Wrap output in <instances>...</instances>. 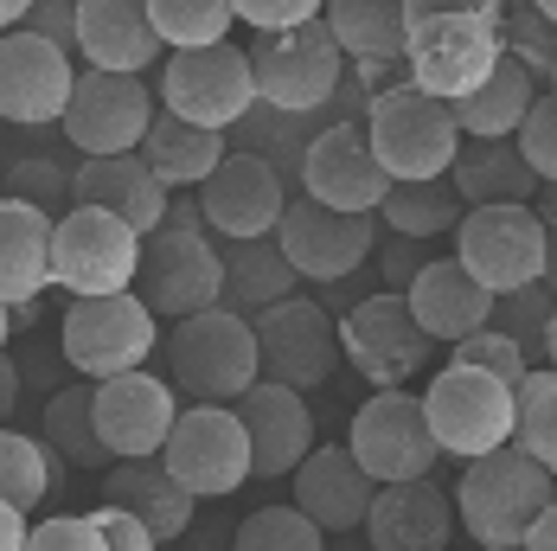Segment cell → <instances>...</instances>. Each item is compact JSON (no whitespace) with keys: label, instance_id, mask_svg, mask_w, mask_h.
Returning a JSON list of instances; mask_svg holds the SVG:
<instances>
[{"label":"cell","instance_id":"cell-1","mask_svg":"<svg viewBox=\"0 0 557 551\" xmlns=\"http://www.w3.org/2000/svg\"><path fill=\"white\" fill-rule=\"evenodd\" d=\"M552 500H557V475L545 462H532L519 442H506L494 455L461 462L455 519L481 551H525V532L545 519Z\"/></svg>","mask_w":557,"mask_h":551},{"label":"cell","instance_id":"cell-2","mask_svg":"<svg viewBox=\"0 0 557 551\" xmlns=\"http://www.w3.org/2000/svg\"><path fill=\"white\" fill-rule=\"evenodd\" d=\"M168 372L193 404H237L244 391L263 379L257 353V321L237 308H199L168 333Z\"/></svg>","mask_w":557,"mask_h":551},{"label":"cell","instance_id":"cell-3","mask_svg":"<svg viewBox=\"0 0 557 551\" xmlns=\"http://www.w3.org/2000/svg\"><path fill=\"white\" fill-rule=\"evenodd\" d=\"M366 135H372V155L385 161L391 180H448V167L468 142L455 122V103L417 90L410 77L366 103Z\"/></svg>","mask_w":557,"mask_h":551},{"label":"cell","instance_id":"cell-4","mask_svg":"<svg viewBox=\"0 0 557 551\" xmlns=\"http://www.w3.org/2000/svg\"><path fill=\"white\" fill-rule=\"evenodd\" d=\"M154 321H161V315H154L135 289H122V295H77V302L64 308V321H58L64 366H71L77 379H90V385L122 379V372H141L148 353H154V340H161Z\"/></svg>","mask_w":557,"mask_h":551},{"label":"cell","instance_id":"cell-5","mask_svg":"<svg viewBox=\"0 0 557 551\" xmlns=\"http://www.w3.org/2000/svg\"><path fill=\"white\" fill-rule=\"evenodd\" d=\"M250 71H257V103L282 115H314L346 90V52L327 33V20H301L288 33H257Z\"/></svg>","mask_w":557,"mask_h":551},{"label":"cell","instance_id":"cell-6","mask_svg":"<svg viewBox=\"0 0 557 551\" xmlns=\"http://www.w3.org/2000/svg\"><path fill=\"white\" fill-rule=\"evenodd\" d=\"M500 13H448V20H410V46H404V64H410V84L443 97V103H461L474 97L494 64L506 58L500 39Z\"/></svg>","mask_w":557,"mask_h":551},{"label":"cell","instance_id":"cell-7","mask_svg":"<svg viewBox=\"0 0 557 551\" xmlns=\"http://www.w3.org/2000/svg\"><path fill=\"white\" fill-rule=\"evenodd\" d=\"M423 411H430V430L443 442V455H461V462L506 449L519 430V391L494 372H481V366H461V359H448L430 379Z\"/></svg>","mask_w":557,"mask_h":551},{"label":"cell","instance_id":"cell-8","mask_svg":"<svg viewBox=\"0 0 557 551\" xmlns=\"http://www.w3.org/2000/svg\"><path fill=\"white\" fill-rule=\"evenodd\" d=\"M135 295L161 315V321H186L199 308L224 302V250L206 237V224H161L141 237V270H135Z\"/></svg>","mask_w":557,"mask_h":551},{"label":"cell","instance_id":"cell-9","mask_svg":"<svg viewBox=\"0 0 557 551\" xmlns=\"http://www.w3.org/2000/svg\"><path fill=\"white\" fill-rule=\"evenodd\" d=\"M552 257V224L539 219V206H468L455 224V264L481 276L494 295L545 282Z\"/></svg>","mask_w":557,"mask_h":551},{"label":"cell","instance_id":"cell-10","mask_svg":"<svg viewBox=\"0 0 557 551\" xmlns=\"http://www.w3.org/2000/svg\"><path fill=\"white\" fill-rule=\"evenodd\" d=\"M161 110L180 115V122H199V128L231 135L244 115L257 110V71H250V52H237L231 39H224V46L173 52L168 64H161Z\"/></svg>","mask_w":557,"mask_h":551},{"label":"cell","instance_id":"cell-11","mask_svg":"<svg viewBox=\"0 0 557 551\" xmlns=\"http://www.w3.org/2000/svg\"><path fill=\"white\" fill-rule=\"evenodd\" d=\"M154 115H161V97L148 90V77H135V71H84L58 128L71 135V148L84 161H103V155H141Z\"/></svg>","mask_w":557,"mask_h":551},{"label":"cell","instance_id":"cell-12","mask_svg":"<svg viewBox=\"0 0 557 551\" xmlns=\"http://www.w3.org/2000/svg\"><path fill=\"white\" fill-rule=\"evenodd\" d=\"M161 462L193 500H224L257 475L250 468V430H244L237 404H186Z\"/></svg>","mask_w":557,"mask_h":551},{"label":"cell","instance_id":"cell-13","mask_svg":"<svg viewBox=\"0 0 557 551\" xmlns=\"http://www.w3.org/2000/svg\"><path fill=\"white\" fill-rule=\"evenodd\" d=\"M141 270V231L103 206H71L52 231V282L77 295H122Z\"/></svg>","mask_w":557,"mask_h":551},{"label":"cell","instance_id":"cell-14","mask_svg":"<svg viewBox=\"0 0 557 551\" xmlns=\"http://www.w3.org/2000/svg\"><path fill=\"white\" fill-rule=\"evenodd\" d=\"M436 340L423 333V321L410 315V302L397 289H379L366 302H352V315L339 321V359L366 379L372 391H391L404 379H417L430 366Z\"/></svg>","mask_w":557,"mask_h":551},{"label":"cell","instance_id":"cell-15","mask_svg":"<svg viewBox=\"0 0 557 551\" xmlns=\"http://www.w3.org/2000/svg\"><path fill=\"white\" fill-rule=\"evenodd\" d=\"M346 449L359 455V468H366L379 488H385V481H423V475L436 468V455H443L423 397L404 391V385L372 391V397L352 411V437H346Z\"/></svg>","mask_w":557,"mask_h":551},{"label":"cell","instance_id":"cell-16","mask_svg":"<svg viewBox=\"0 0 557 551\" xmlns=\"http://www.w3.org/2000/svg\"><path fill=\"white\" fill-rule=\"evenodd\" d=\"M276 244H282V257L295 264L301 282L334 289V282H346L359 264H372V250H379V219H372V212H334V206H321V199L301 193V199H288V212H282Z\"/></svg>","mask_w":557,"mask_h":551},{"label":"cell","instance_id":"cell-17","mask_svg":"<svg viewBox=\"0 0 557 551\" xmlns=\"http://www.w3.org/2000/svg\"><path fill=\"white\" fill-rule=\"evenodd\" d=\"M257 353H263V379L314 391V385H327L339 366V321L314 295L295 289L288 302L257 315Z\"/></svg>","mask_w":557,"mask_h":551},{"label":"cell","instance_id":"cell-18","mask_svg":"<svg viewBox=\"0 0 557 551\" xmlns=\"http://www.w3.org/2000/svg\"><path fill=\"white\" fill-rule=\"evenodd\" d=\"M391 180L385 161L372 155V135H366V122H327L314 142H308V155H301V193L308 199H321V206H334V212H372L379 219V206L391 199Z\"/></svg>","mask_w":557,"mask_h":551},{"label":"cell","instance_id":"cell-19","mask_svg":"<svg viewBox=\"0 0 557 551\" xmlns=\"http://www.w3.org/2000/svg\"><path fill=\"white\" fill-rule=\"evenodd\" d=\"M77 64L64 46L39 39V33H0V122L13 128H46L64 122L71 110V90H77Z\"/></svg>","mask_w":557,"mask_h":551},{"label":"cell","instance_id":"cell-20","mask_svg":"<svg viewBox=\"0 0 557 551\" xmlns=\"http://www.w3.org/2000/svg\"><path fill=\"white\" fill-rule=\"evenodd\" d=\"M288 212V186L282 167L263 161L257 148H231L224 167L199 186V219L219 231L224 244H250V237H276Z\"/></svg>","mask_w":557,"mask_h":551},{"label":"cell","instance_id":"cell-21","mask_svg":"<svg viewBox=\"0 0 557 551\" xmlns=\"http://www.w3.org/2000/svg\"><path fill=\"white\" fill-rule=\"evenodd\" d=\"M97 437L115 462H148L161 455L180 424V397H173L168 379H154L148 366L141 372H122V379H103L97 385Z\"/></svg>","mask_w":557,"mask_h":551},{"label":"cell","instance_id":"cell-22","mask_svg":"<svg viewBox=\"0 0 557 551\" xmlns=\"http://www.w3.org/2000/svg\"><path fill=\"white\" fill-rule=\"evenodd\" d=\"M237 417H244V430H250V468H257L263 481L295 475V468L314 455V411H308V391L257 379V385L237 397Z\"/></svg>","mask_w":557,"mask_h":551},{"label":"cell","instance_id":"cell-23","mask_svg":"<svg viewBox=\"0 0 557 551\" xmlns=\"http://www.w3.org/2000/svg\"><path fill=\"white\" fill-rule=\"evenodd\" d=\"M379 500V481L359 468V455L346 442H314V455L295 468V506L321 526V532H352L366 526Z\"/></svg>","mask_w":557,"mask_h":551},{"label":"cell","instance_id":"cell-24","mask_svg":"<svg viewBox=\"0 0 557 551\" xmlns=\"http://www.w3.org/2000/svg\"><path fill=\"white\" fill-rule=\"evenodd\" d=\"M455 539V500L423 481H385L366 513V546L372 551H448Z\"/></svg>","mask_w":557,"mask_h":551},{"label":"cell","instance_id":"cell-25","mask_svg":"<svg viewBox=\"0 0 557 551\" xmlns=\"http://www.w3.org/2000/svg\"><path fill=\"white\" fill-rule=\"evenodd\" d=\"M404 302H410V315L423 321L430 340H448V346H461L468 333L494 328V289L481 282V276H468L455 257H436V264H423V276L404 289Z\"/></svg>","mask_w":557,"mask_h":551},{"label":"cell","instance_id":"cell-26","mask_svg":"<svg viewBox=\"0 0 557 551\" xmlns=\"http://www.w3.org/2000/svg\"><path fill=\"white\" fill-rule=\"evenodd\" d=\"M71 199L77 206H103L115 212L122 224H135L141 237L148 231H161L173 212V193L154 180V167L141 161V155H103V161H84L71 173Z\"/></svg>","mask_w":557,"mask_h":551},{"label":"cell","instance_id":"cell-27","mask_svg":"<svg viewBox=\"0 0 557 551\" xmlns=\"http://www.w3.org/2000/svg\"><path fill=\"white\" fill-rule=\"evenodd\" d=\"M168 52L148 0H77V58L90 71H148L154 58Z\"/></svg>","mask_w":557,"mask_h":551},{"label":"cell","instance_id":"cell-28","mask_svg":"<svg viewBox=\"0 0 557 551\" xmlns=\"http://www.w3.org/2000/svg\"><path fill=\"white\" fill-rule=\"evenodd\" d=\"M52 231L58 219L33 199H0V302L26 308L52 289Z\"/></svg>","mask_w":557,"mask_h":551},{"label":"cell","instance_id":"cell-29","mask_svg":"<svg viewBox=\"0 0 557 551\" xmlns=\"http://www.w3.org/2000/svg\"><path fill=\"white\" fill-rule=\"evenodd\" d=\"M103 488H110V506L135 513V519L161 539V546H168V539H180V532L193 526V506H199V500L173 481V468L161 462V455H148V462H115Z\"/></svg>","mask_w":557,"mask_h":551},{"label":"cell","instance_id":"cell-30","mask_svg":"<svg viewBox=\"0 0 557 551\" xmlns=\"http://www.w3.org/2000/svg\"><path fill=\"white\" fill-rule=\"evenodd\" d=\"M461 206H532L539 199V173L519 155V142H461V155L448 167Z\"/></svg>","mask_w":557,"mask_h":551},{"label":"cell","instance_id":"cell-31","mask_svg":"<svg viewBox=\"0 0 557 551\" xmlns=\"http://www.w3.org/2000/svg\"><path fill=\"white\" fill-rule=\"evenodd\" d=\"M231 155V142H224L219 128H199V122H180V115H154V128H148V142H141V161L154 167V180L168 186V193H199L212 173L224 167Z\"/></svg>","mask_w":557,"mask_h":551},{"label":"cell","instance_id":"cell-32","mask_svg":"<svg viewBox=\"0 0 557 551\" xmlns=\"http://www.w3.org/2000/svg\"><path fill=\"white\" fill-rule=\"evenodd\" d=\"M532 103H539V71H525L519 58L506 52L500 64H494V77H487L474 97L455 103V122H461L468 142H512L519 122L532 115Z\"/></svg>","mask_w":557,"mask_h":551},{"label":"cell","instance_id":"cell-33","mask_svg":"<svg viewBox=\"0 0 557 551\" xmlns=\"http://www.w3.org/2000/svg\"><path fill=\"white\" fill-rule=\"evenodd\" d=\"M301 289V276L295 264L282 257L276 237H250V244H224V308H237V315H263V308H276Z\"/></svg>","mask_w":557,"mask_h":551},{"label":"cell","instance_id":"cell-34","mask_svg":"<svg viewBox=\"0 0 557 551\" xmlns=\"http://www.w3.org/2000/svg\"><path fill=\"white\" fill-rule=\"evenodd\" d=\"M327 33L339 39V52L352 64L366 58H404L410 46V20H404V0H327Z\"/></svg>","mask_w":557,"mask_h":551},{"label":"cell","instance_id":"cell-35","mask_svg":"<svg viewBox=\"0 0 557 551\" xmlns=\"http://www.w3.org/2000/svg\"><path fill=\"white\" fill-rule=\"evenodd\" d=\"M97 385L84 379V385H64L46 397V417H39V442L52 449L64 468H97L110 449H103V437H97Z\"/></svg>","mask_w":557,"mask_h":551},{"label":"cell","instance_id":"cell-36","mask_svg":"<svg viewBox=\"0 0 557 551\" xmlns=\"http://www.w3.org/2000/svg\"><path fill=\"white\" fill-rule=\"evenodd\" d=\"M461 193L455 180H397L391 199L379 206V224H391L397 237H443L461 224Z\"/></svg>","mask_w":557,"mask_h":551},{"label":"cell","instance_id":"cell-37","mask_svg":"<svg viewBox=\"0 0 557 551\" xmlns=\"http://www.w3.org/2000/svg\"><path fill=\"white\" fill-rule=\"evenodd\" d=\"M148 20L161 33L168 52H193V46H224L237 26L231 0H148Z\"/></svg>","mask_w":557,"mask_h":551},{"label":"cell","instance_id":"cell-38","mask_svg":"<svg viewBox=\"0 0 557 551\" xmlns=\"http://www.w3.org/2000/svg\"><path fill=\"white\" fill-rule=\"evenodd\" d=\"M58 462L52 449L39 437H26V430H0V500H13L20 513H33L46 488H58Z\"/></svg>","mask_w":557,"mask_h":551},{"label":"cell","instance_id":"cell-39","mask_svg":"<svg viewBox=\"0 0 557 551\" xmlns=\"http://www.w3.org/2000/svg\"><path fill=\"white\" fill-rule=\"evenodd\" d=\"M231 551H327V532L288 500V506H257V513L237 526Z\"/></svg>","mask_w":557,"mask_h":551},{"label":"cell","instance_id":"cell-40","mask_svg":"<svg viewBox=\"0 0 557 551\" xmlns=\"http://www.w3.org/2000/svg\"><path fill=\"white\" fill-rule=\"evenodd\" d=\"M512 442L557 475V372L552 366L519 385V430H512Z\"/></svg>","mask_w":557,"mask_h":551},{"label":"cell","instance_id":"cell-41","mask_svg":"<svg viewBox=\"0 0 557 551\" xmlns=\"http://www.w3.org/2000/svg\"><path fill=\"white\" fill-rule=\"evenodd\" d=\"M500 39H506V52L519 58L525 71H539V77H552L557 71V26L532 7V0H519L512 13H500Z\"/></svg>","mask_w":557,"mask_h":551},{"label":"cell","instance_id":"cell-42","mask_svg":"<svg viewBox=\"0 0 557 551\" xmlns=\"http://www.w3.org/2000/svg\"><path fill=\"white\" fill-rule=\"evenodd\" d=\"M552 308H557V289H552V282L512 289V295H500V302H494V328L512 333L525 353H539V346H545V321H552Z\"/></svg>","mask_w":557,"mask_h":551},{"label":"cell","instance_id":"cell-43","mask_svg":"<svg viewBox=\"0 0 557 551\" xmlns=\"http://www.w3.org/2000/svg\"><path fill=\"white\" fill-rule=\"evenodd\" d=\"M455 359H461V366H481V372H494V379H506L512 391L532 379V353H525V346H519L512 333H500V328L468 333V340L455 346Z\"/></svg>","mask_w":557,"mask_h":551},{"label":"cell","instance_id":"cell-44","mask_svg":"<svg viewBox=\"0 0 557 551\" xmlns=\"http://www.w3.org/2000/svg\"><path fill=\"white\" fill-rule=\"evenodd\" d=\"M512 142H519V155L532 161V173H539L545 186H557V97H539Z\"/></svg>","mask_w":557,"mask_h":551},{"label":"cell","instance_id":"cell-45","mask_svg":"<svg viewBox=\"0 0 557 551\" xmlns=\"http://www.w3.org/2000/svg\"><path fill=\"white\" fill-rule=\"evenodd\" d=\"M26 551H110V546H103V532H97L90 513H58V519H39L33 526Z\"/></svg>","mask_w":557,"mask_h":551},{"label":"cell","instance_id":"cell-46","mask_svg":"<svg viewBox=\"0 0 557 551\" xmlns=\"http://www.w3.org/2000/svg\"><path fill=\"white\" fill-rule=\"evenodd\" d=\"M231 7H237V20H250L257 33H288V26L327 13V0H231Z\"/></svg>","mask_w":557,"mask_h":551},{"label":"cell","instance_id":"cell-47","mask_svg":"<svg viewBox=\"0 0 557 551\" xmlns=\"http://www.w3.org/2000/svg\"><path fill=\"white\" fill-rule=\"evenodd\" d=\"M64 193H71V173H64L58 161H20L13 167V199H33V206L52 212Z\"/></svg>","mask_w":557,"mask_h":551},{"label":"cell","instance_id":"cell-48","mask_svg":"<svg viewBox=\"0 0 557 551\" xmlns=\"http://www.w3.org/2000/svg\"><path fill=\"white\" fill-rule=\"evenodd\" d=\"M417 244H423V237H397V231H391V237H379V250H372L379 270H385V289H397V295H404V289L423 276V264H430Z\"/></svg>","mask_w":557,"mask_h":551},{"label":"cell","instance_id":"cell-49","mask_svg":"<svg viewBox=\"0 0 557 551\" xmlns=\"http://www.w3.org/2000/svg\"><path fill=\"white\" fill-rule=\"evenodd\" d=\"M26 33H39V39H52V46L77 58V0H33Z\"/></svg>","mask_w":557,"mask_h":551},{"label":"cell","instance_id":"cell-50","mask_svg":"<svg viewBox=\"0 0 557 551\" xmlns=\"http://www.w3.org/2000/svg\"><path fill=\"white\" fill-rule=\"evenodd\" d=\"M90 519H97V532H103V546H110V551H161V539H154V532H148V526H141L135 513L110 506V500H103V506H97Z\"/></svg>","mask_w":557,"mask_h":551},{"label":"cell","instance_id":"cell-51","mask_svg":"<svg viewBox=\"0 0 557 551\" xmlns=\"http://www.w3.org/2000/svg\"><path fill=\"white\" fill-rule=\"evenodd\" d=\"M500 0H404V20H448V13H494Z\"/></svg>","mask_w":557,"mask_h":551},{"label":"cell","instance_id":"cell-52","mask_svg":"<svg viewBox=\"0 0 557 551\" xmlns=\"http://www.w3.org/2000/svg\"><path fill=\"white\" fill-rule=\"evenodd\" d=\"M26 539H33L26 513H20L13 500H0V551H26Z\"/></svg>","mask_w":557,"mask_h":551},{"label":"cell","instance_id":"cell-53","mask_svg":"<svg viewBox=\"0 0 557 551\" xmlns=\"http://www.w3.org/2000/svg\"><path fill=\"white\" fill-rule=\"evenodd\" d=\"M13 404H20V372H13V359L0 353V430H7V417H13Z\"/></svg>","mask_w":557,"mask_h":551},{"label":"cell","instance_id":"cell-54","mask_svg":"<svg viewBox=\"0 0 557 551\" xmlns=\"http://www.w3.org/2000/svg\"><path fill=\"white\" fill-rule=\"evenodd\" d=\"M525 551H557V500L545 506V519L525 532Z\"/></svg>","mask_w":557,"mask_h":551},{"label":"cell","instance_id":"cell-55","mask_svg":"<svg viewBox=\"0 0 557 551\" xmlns=\"http://www.w3.org/2000/svg\"><path fill=\"white\" fill-rule=\"evenodd\" d=\"M26 13H33V0H0V33H20Z\"/></svg>","mask_w":557,"mask_h":551},{"label":"cell","instance_id":"cell-56","mask_svg":"<svg viewBox=\"0 0 557 551\" xmlns=\"http://www.w3.org/2000/svg\"><path fill=\"white\" fill-rule=\"evenodd\" d=\"M532 206H539V219L557 231V186H539V199H532Z\"/></svg>","mask_w":557,"mask_h":551},{"label":"cell","instance_id":"cell-57","mask_svg":"<svg viewBox=\"0 0 557 551\" xmlns=\"http://www.w3.org/2000/svg\"><path fill=\"white\" fill-rule=\"evenodd\" d=\"M539 353H545V366L557 372V308H552V321H545V346H539Z\"/></svg>","mask_w":557,"mask_h":551},{"label":"cell","instance_id":"cell-58","mask_svg":"<svg viewBox=\"0 0 557 551\" xmlns=\"http://www.w3.org/2000/svg\"><path fill=\"white\" fill-rule=\"evenodd\" d=\"M13 315H20V308H7V302H0V353H7V340H13Z\"/></svg>","mask_w":557,"mask_h":551},{"label":"cell","instance_id":"cell-59","mask_svg":"<svg viewBox=\"0 0 557 551\" xmlns=\"http://www.w3.org/2000/svg\"><path fill=\"white\" fill-rule=\"evenodd\" d=\"M545 282L557 289V231H552V257H545Z\"/></svg>","mask_w":557,"mask_h":551},{"label":"cell","instance_id":"cell-60","mask_svg":"<svg viewBox=\"0 0 557 551\" xmlns=\"http://www.w3.org/2000/svg\"><path fill=\"white\" fill-rule=\"evenodd\" d=\"M532 7H539V13H545V20L557 26V0H532Z\"/></svg>","mask_w":557,"mask_h":551},{"label":"cell","instance_id":"cell-61","mask_svg":"<svg viewBox=\"0 0 557 551\" xmlns=\"http://www.w3.org/2000/svg\"><path fill=\"white\" fill-rule=\"evenodd\" d=\"M552 97H557V71H552Z\"/></svg>","mask_w":557,"mask_h":551},{"label":"cell","instance_id":"cell-62","mask_svg":"<svg viewBox=\"0 0 557 551\" xmlns=\"http://www.w3.org/2000/svg\"><path fill=\"white\" fill-rule=\"evenodd\" d=\"M500 7H519V0H500Z\"/></svg>","mask_w":557,"mask_h":551}]
</instances>
